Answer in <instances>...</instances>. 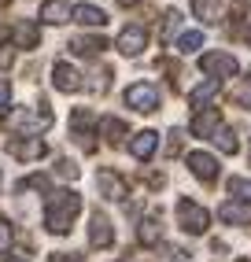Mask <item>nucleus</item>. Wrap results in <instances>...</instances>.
Listing matches in <instances>:
<instances>
[{
	"label": "nucleus",
	"mask_w": 251,
	"mask_h": 262,
	"mask_svg": "<svg viewBox=\"0 0 251 262\" xmlns=\"http://www.w3.org/2000/svg\"><path fill=\"white\" fill-rule=\"evenodd\" d=\"M78 211H81V196H78V192L59 188V192H52L48 203H45V225L52 233H67L70 222L78 218Z\"/></svg>",
	"instance_id": "nucleus-1"
},
{
	"label": "nucleus",
	"mask_w": 251,
	"mask_h": 262,
	"mask_svg": "<svg viewBox=\"0 0 251 262\" xmlns=\"http://www.w3.org/2000/svg\"><path fill=\"white\" fill-rule=\"evenodd\" d=\"M4 126L19 129V133H41L52 126V111H48V103H41V107H19L4 118Z\"/></svg>",
	"instance_id": "nucleus-2"
},
{
	"label": "nucleus",
	"mask_w": 251,
	"mask_h": 262,
	"mask_svg": "<svg viewBox=\"0 0 251 262\" xmlns=\"http://www.w3.org/2000/svg\"><path fill=\"white\" fill-rule=\"evenodd\" d=\"M177 222H181V229L185 233H207V225H211V214L203 211L200 203H192V200H177Z\"/></svg>",
	"instance_id": "nucleus-3"
},
{
	"label": "nucleus",
	"mask_w": 251,
	"mask_h": 262,
	"mask_svg": "<svg viewBox=\"0 0 251 262\" xmlns=\"http://www.w3.org/2000/svg\"><path fill=\"white\" fill-rule=\"evenodd\" d=\"M126 103L133 111H159V89L152 81H137V85L126 89Z\"/></svg>",
	"instance_id": "nucleus-4"
},
{
	"label": "nucleus",
	"mask_w": 251,
	"mask_h": 262,
	"mask_svg": "<svg viewBox=\"0 0 251 262\" xmlns=\"http://www.w3.org/2000/svg\"><path fill=\"white\" fill-rule=\"evenodd\" d=\"M200 71H207L211 78H218V81H222V78H233V74H237V71H240V63L233 59L229 52H207V56L200 59Z\"/></svg>",
	"instance_id": "nucleus-5"
},
{
	"label": "nucleus",
	"mask_w": 251,
	"mask_h": 262,
	"mask_svg": "<svg viewBox=\"0 0 251 262\" xmlns=\"http://www.w3.org/2000/svg\"><path fill=\"white\" fill-rule=\"evenodd\" d=\"M189 129H192L196 137H211V141H214V133L222 129V115H218V107H203V111H196L192 122H189Z\"/></svg>",
	"instance_id": "nucleus-6"
},
{
	"label": "nucleus",
	"mask_w": 251,
	"mask_h": 262,
	"mask_svg": "<svg viewBox=\"0 0 251 262\" xmlns=\"http://www.w3.org/2000/svg\"><path fill=\"white\" fill-rule=\"evenodd\" d=\"M144 45H148L144 26H126V30L118 33V52H122V56H140Z\"/></svg>",
	"instance_id": "nucleus-7"
},
{
	"label": "nucleus",
	"mask_w": 251,
	"mask_h": 262,
	"mask_svg": "<svg viewBox=\"0 0 251 262\" xmlns=\"http://www.w3.org/2000/svg\"><path fill=\"white\" fill-rule=\"evenodd\" d=\"M189 170H192L200 181L211 185L214 178H218V159H214V155H207V151H189Z\"/></svg>",
	"instance_id": "nucleus-8"
},
{
	"label": "nucleus",
	"mask_w": 251,
	"mask_h": 262,
	"mask_svg": "<svg viewBox=\"0 0 251 262\" xmlns=\"http://www.w3.org/2000/svg\"><path fill=\"white\" fill-rule=\"evenodd\" d=\"M52 81H56V89H59V93H78L81 85H85L81 74H78L70 63H56V67H52Z\"/></svg>",
	"instance_id": "nucleus-9"
},
{
	"label": "nucleus",
	"mask_w": 251,
	"mask_h": 262,
	"mask_svg": "<svg viewBox=\"0 0 251 262\" xmlns=\"http://www.w3.org/2000/svg\"><path fill=\"white\" fill-rule=\"evenodd\" d=\"M218 218L229 222V225H251V203H244V200H225V203L218 207Z\"/></svg>",
	"instance_id": "nucleus-10"
},
{
	"label": "nucleus",
	"mask_w": 251,
	"mask_h": 262,
	"mask_svg": "<svg viewBox=\"0 0 251 262\" xmlns=\"http://www.w3.org/2000/svg\"><path fill=\"white\" fill-rule=\"evenodd\" d=\"M89 244H93V248H111L115 244V229H111V222H107L100 211L93 214V225H89Z\"/></svg>",
	"instance_id": "nucleus-11"
},
{
	"label": "nucleus",
	"mask_w": 251,
	"mask_h": 262,
	"mask_svg": "<svg viewBox=\"0 0 251 262\" xmlns=\"http://www.w3.org/2000/svg\"><path fill=\"white\" fill-rule=\"evenodd\" d=\"M8 151L15 155V159L30 163V159H41V155H45L48 148H45V141H41V137H26V141H11V144H8Z\"/></svg>",
	"instance_id": "nucleus-12"
},
{
	"label": "nucleus",
	"mask_w": 251,
	"mask_h": 262,
	"mask_svg": "<svg viewBox=\"0 0 251 262\" xmlns=\"http://www.w3.org/2000/svg\"><path fill=\"white\" fill-rule=\"evenodd\" d=\"M155 144H159V133L155 129H140V133H133V141H130V151H133V159H152V151H155Z\"/></svg>",
	"instance_id": "nucleus-13"
},
{
	"label": "nucleus",
	"mask_w": 251,
	"mask_h": 262,
	"mask_svg": "<svg viewBox=\"0 0 251 262\" xmlns=\"http://www.w3.org/2000/svg\"><path fill=\"white\" fill-rule=\"evenodd\" d=\"M96 185L103 192V200H126V181L118 178L115 170H100L96 173Z\"/></svg>",
	"instance_id": "nucleus-14"
},
{
	"label": "nucleus",
	"mask_w": 251,
	"mask_h": 262,
	"mask_svg": "<svg viewBox=\"0 0 251 262\" xmlns=\"http://www.w3.org/2000/svg\"><path fill=\"white\" fill-rule=\"evenodd\" d=\"M11 37H15V45H19V48H37L41 30H37V23L19 19V23H15V30H11Z\"/></svg>",
	"instance_id": "nucleus-15"
},
{
	"label": "nucleus",
	"mask_w": 251,
	"mask_h": 262,
	"mask_svg": "<svg viewBox=\"0 0 251 262\" xmlns=\"http://www.w3.org/2000/svg\"><path fill=\"white\" fill-rule=\"evenodd\" d=\"M41 19L52 23V26L67 23L70 19V4H67V0H45V4H41Z\"/></svg>",
	"instance_id": "nucleus-16"
},
{
	"label": "nucleus",
	"mask_w": 251,
	"mask_h": 262,
	"mask_svg": "<svg viewBox=\"0 0 251 262\" xmlns=\"http://www.w3.org/2000/svg\"><path fill=\"white\" fill-rule=\"evenodd\" d=\"M103 48H107L103 37H74L70 41V52H74V56H100Z\"/></svg>",
	"instance_id": "nucleus-17"
},
{
	"label": "nucleus",
	"mask_w": 251,
	"mask_h": 262,
	"mask_svg": "<svg viewBox=\"0 0 251 262\" xmlns=\"http://www.w3.org/2000/svg\"><path fill=\"white\" fill-rule=\"evenodd\" d=\"M218 85H222L218 78H207L203 85H196V89L189 93V103H192V107H203V103H207L214 93H218Z\"/></svg>",
	"instance_id": "nucleus-18"
},
{
	"label": "nucleus",
	"mask_w": 251,
	"mask_h": 262,
	"mask_svg": "<svg viewBox=\"0 0 251 262\" xmlns=\"http://www.w3.org/2000/svg\"><path fill=\"white\" fill-rule=\"evenodd\" d=\"M192 11H196V19H203V23H218L222 19L218 0H192Z\"/></svg>",
	"instance_id": "nucleus-19"
},
{
	"label": "nucleus",
	"mask_w": 251,
	"mask_h": 262,
	"mask_svg": "<svg viewBox=\"0 0 251 262\" xmlns=\"http://www.w3.org/2000/svg\"><path fill=\"white\" fill-rule=\"evenodd\" d=\"M74 19H78L81 26H103L107 15H103L100 8H93V4H78V8H74Z\"/></svg>",
	"instance_id": "nucleus-20"
},
{
	"label": "nucleus",
	"mask_w": 251,
	"mask_h": 262,
	"mask_svg": "<svg viewBox=\"0 0 251 262\" xmlns=\"http://www.w3.org/2000/svg\"><path fill=\"white\" fill-rule=\"evenodd\" d=\"M137 236H140V244H144V248H155L159 236H163V229H159L155 218H144V222H140V229H137Z\"/></svg>",
	"instance_id": "nucleus-21"
},
{
	"label": "nucleus",
	"mask_w": 251,
	"mask_h": 262,
	"mask_svg": "<svg viewBox=\"0 0 251 262\" xmlns=\"http://www.w3.org/2000/svg\"><path fill=\"white\" fill-rule=\"evenodd\" d=\"M214 144H218L225 155H237V151H240V141H237V133H233V129H225V126H222L218 133H214Z\"/></svg>",
	"instance_id": "nucleus-22"
},
{
	"label": "nucleus",
	"mask_w": 251,
	"mask_h": 262,
	"mask_svg": "<svg viewBox=\"0 0 251 262\" xmlns=\"http://www.w3.org/2000/svg\"><path fill=\"white\" fill-rule=\"evenodd\" d=\"M100 129H103V137H107L111 144H118L122 137H126V122H122V118H103Z\"/></svg>",
	"instance_id": "nucleus-23"
},
{
	"label": "nucleus",
	"mask_w": 251,
	"mask_h": 262,
	"mask_svg": "<svg viewBox=\"0 0 251 262\" xmlns=\"http://www.w3.org/2000/svg\"><path fill=\"white\" fill-rule=\"evenodd\" d=\"M196 48H203V33L200 30H189V33H181V37H177V52H196Z\"/></svg>",
	"instance_id": "nucleus-24"
},
{
	"label": "nucleus",
	"mask_w": 251,
	"mask_h": 262,
	"mask_svg": "<svg viewBox=\"0 0 251 262\" xmlns=\"http://www.w3.org/2000/svg\"><path fill=\"white\" fill-rule=\"evenodd\" d=\"M233 100H237L240 107H247V111H251V78H244L237 89H233Z\"/></svg>",
	"instance_id": "nucleus-25"
},
{
	"label": "nucleus",
	"mask_w": 251,
	"mask_h": 262,
	"mask_svg": "<svg viewBox=\"0 0 251 262\" xmlns=\"http://www.w3.org/2000/svg\"><path fill=\"white\" fill-rule=\"evenodd\" d=\"M229 192H237L244 203H251V181H244V178H229Z\"/></svg>",
	"instance_id": "nucleus-26"
},
{
	"label": "nucleus",
	"mask_w": 251,
	"mask_h": 262,
	"mask_svg": "<svg viewBox=\"0 0 251 262\" xmlns=\"http://www.w3.org/2000/svg\"><path fill=\"white\" fill-rule=\"evenodd\" d=\"M177 26H181V15H177V11L170 8V11L163 15V41H170V33H174Z\"/></svg>",
	"instance_id": "nucleus-27"
},
{
	"label": "nucleus",
	"mask_w": 251,
	"mask_h": 262,
	"mask_svg": "<svg viewBox=\"0 0 251 262\" xmlns=\"http://www.w3.org/2000/svg\"><path fill=\"white\" fill-rule=\"evenodd\" d=\"M56 173H59V178H78V166L70 163V159H59L56 163Z\"/></svg>",
	"instance_id": "nucleus-28"
},
{
	"label": "nucleus",
	"mask_w": 251,
	"mask_h": 262,
	"mask_svg": "<svg viewBox=\"0 0 251 262\" xmlns=\"http://www.w3.org/2000/svg\"><path fill=\"white\" fill-rule=\"evenodd\" d=\"M11 248V225L8 222H0V255H4Z\"/></svg>",
	"instance_id": "nucleus-29"
},
{
	"label": "nucleus",
	"mask_w": 251,
	"mask_h": 262,
	"mask_svg": "<svg viewBox=\"0 0 251 262\" xmlns=\"http://www.w3.org/2000/svg\"><path fill=\"white\" fill-rule=\"evenodd\" d=\"M19 188H48V178H45V173H33V178H26Z\"/></svg>",
	"instance_id": "nucleus-30"
},
{
	"label": "nucleus",
	"mask_w": 251,
	"mask_h": 262,
	"mask_svg": "<svg viewBox=\"0 0 251 262\" xmlns=\"http://www.w3.org/2000/svg\"><path fill=\"white\" fill-rule=\"evenodd\" d=\"M11 63H15V52H11V45H0V67L8 71Z\"/></svg>",
	"instance_id": "nucleus-31"
},
{
	"label": "nucleus",
	"mask_w": 251,
	"mask_h": 262,
	"mask_svg": "<svg viewBox=\"0 0 251 262\" xmlns=\"http://www.w3.org/2000/svg\"><path fill=\"white\" fill-rule=\"evenodd\" d=\"M166 151H170V155H177V151H181V129H174V133H170V141H166Z\"/></svg>",
	"instance_id": "nucleus-32"
},
{
	"label": "nucleus",
	"mask_w": 251,
	"mask_h": 262,
	"mask_svg": "<svg viewBox=\"0 0 251 262\" xmlns=\"http://www.w3.org/2000/svg\"><path fill=\"white\" fill-rule=\"evenodd\" d=\"M8 100H11V81H0V111L8 107Z\"/></svg>",
	"instance_id": "nucleus-33"
},
{
	"label": "nucleus",
	"mask_w": 251,
	"mask_h": 262,
	"mask_svg": "<svg viewBox=\"0 0 251 262\" xmlns=\"http://www.w3.org/2000/svg\"><path fill=\"white\" fill-rule=\"evenodd\" d=\"M48 262H81V255H67V251H56Z\"/></svg>",
	"instance_id": "nucleus-34"
},
{
	"label": "nucleus",
	"mask_w": 251,
	"mask_h": 262,
	"mask_svg": "<svg viewBox=\"0 0 251 262\" xmlns=\"http://www.w3.org/2000/svg\"><path fill=\"white\" fill-rule=\"evenodd\" d=\"M118 4H122V8H133V4H140V0H118Z\"/></svg>",
	"instance_id": "nucleus-35"
},
{
	"label": "nucleus",
	"mask_w": 251,
	"mask_h": 262,
	"mask_svg": "<svg viewBox=\"0 0 251 262\" xmlns=\"http://www.w3.org/2000/svg\"><path fill=\"white\" fill-rule=\"evenodd\" d=\"M0 37H4V26H0Z\"/></svg>",
	"instance_id": "nucleus-36"
},
{
	"label": "nucleus",
	"mask_w": 251,
	"mask_h": 262,
	"mask_svg": "<svg viewBox=\"0 0 251 262\" xmlns=\"http://www.w3.org/2000/svg\"><path fill=\"white\" fill-rule=\"evenodd\" d=\"M0 4H8V0H0Z\"/></svg>",
	"instance_id": "nucleus-37"
},
{
	"label": "nucleus",
	"mask_w": 251,
	"mask_h": 262,
	"mask_svg": "<svg viewBox=\"0 0 251 262\" xmlns=\"http://www.w3.org/2000/svg\"><path fill=\"white\" fill-rule=\"evenodd\" d=\"M15 262H23V258H15Z\"/></svg>",
	"instance_id": "nucleus-38"
},
{
	"label": "nucleus",
	"mask_w": 251,
	"mask_h": 262,
	"mask_svg": "<svg viewBox=\"0 0 251 262\" xmlns=\"http://www.w3.org/2000/svg\"><path fill=\"white\" fill-rule=\"evenodd\" d=\"M240 262H247V258H240Z\"/></svg>",
	"instance_id": "nucleus-39"
}]
</instances>
